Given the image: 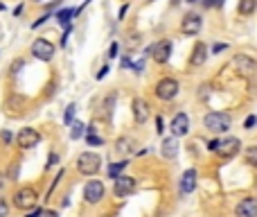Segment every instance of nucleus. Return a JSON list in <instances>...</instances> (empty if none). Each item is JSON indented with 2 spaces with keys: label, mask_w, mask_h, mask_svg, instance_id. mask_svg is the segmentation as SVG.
I'll return each mask as SVG.
<instances>
[{
  "label": "nucleus",
  "mask_w": 257,
  "mask_h": 217,
  "mask_svg": "<svg viewBox=\"0 0 257 217\" xmlns=\"http://www.w3.org/2000/svg\"><path fill=\"white\" fill-rule=\"evenodd\" d=\"M208 150L214 151L219 158H235L242 151V140L237 136H226V138H214L208 143Z\"/></svg>",
  "instance_id": "f257e3e1"
},
{
  "label": "nucleus",
  "mask_w": 257,
  "mask_h": 217,
  "mask_svg": "<svg viewBox=\"0 0 257 217\" xmlns=\"http://www.w3.org/2000/svg\"><path fill=\"white\" fill-rule=\"evenodd\" d=\"M203 127L210 134L219 136V134H228L232 127V116L228 111H210L205 113L203 118Z\"/></svg>",
  "instance_id": "f03ea898"
},
{
  "label": "nucleus",
  "mask_w": 257,
  "mask_h": 217,
  "mask_svg": "<svg viewBox=\"0 0 257 217\" xmlns=\"http://www.w3.org/2000/svg\"><path fill=\"white\" fill-rule=\"evenodd\" d=\"M36 204H39V192H36V188H32V185H23V188H18L12 197V206L14 208H18V211H23V213L32 211Z\"/></svg>",
  "instance_id": "7ed1b4c3"
},
{
  "label": "nucleus",
  "mask_w": 257,
  "mask_h": 217,
  "mask_svg": "<svg viewBox=\"0 0 257 217\" xmlns=\"http://www.w3.org/2000/svg\"><path fill=\"white\" fill-rule=\"evenodd\" d=\"M30 54H32L34 59L39 61H52L54 54H57V46H54L50 39H45V36H36V39L32 41V46H30Z\"/></svg>",
  "instance_id": "20e7f679"
},
{
  "label": "nucleus",
  "mask_w": 257,
  "mask_h": 217,
  "mask_svg": "<svg viewBox=\"0 0 257 217\" xmlns=\"http://www.w3.org/2000/svg\"><path fill=\"white\" fill-rule=\"evenodd\" d=\"M178 93H181V84H178V79H174V77H160L158 82H156V86H153V95H156L160 102H171Z\"/></svg>",
  "instance_id": "39448f33"
},
{
  "label": "nucleus",
  "mask_w": 257,
  "mask_h": 217,
  "mask_svg": "<svg viewBox=\"0 0 257 217\" xmlns=\"http://www.w3.org/2000/svg\"><path fill=\"white\" fill-rule=\"evenodd\" d=\"M102 170V156L95 151H84L77 156V172L84 177H95Z\"/></svg>",
  "instance_id": "423d86ee"
},
{
  "label": "nucleus",
  "mask_w": 257,
  "mask_h": 217,
  "mask_svg": "<svg viewBox=\"0 0 257 217\" xmlns=\"http://www.w3.org/2000/svg\"><path fill=\"white\" fill-rule=\"evenodd\" d=\"M201 30H203V16L198 12H187L181 18V32H183V36H197V34H201Z\"/></svg>",
  "instance_id": "0eeeda50"
},
{
  "label": "nucleus",
  "mask_w": 257,
  "mask_h": 217,
  "mask_svg": "<svg viewBox=\"0 0 257 217\" xmlns=\"http://www.w3.org/2000/svg\"><path fill=\"white\" fill-rule=\"evenodd\" d=\"M171 52H174V43H171L169 39H160L151 46V59L156 61V64H160V66L169 64Z\"/></svg>",
  "instance_id": "6e6552de"
},
{
  "label": "nucleus",
  "mask_w": 257,
  "mask_h": 217,
  "mask_svg": "<svg viewBox=\"0 0 257 217\" xmlns=\"http://www.w3.org/2000/svg\"><path fill=\"white\" fill-rule=\"evenodd\" d=\"M41 138H43V136H41L34 127H23V129L16 134V145H18L20 150H34V147L41 143Z\"/></svg>",
  "instance_id": "1a4fd4ad"
},
{
  "label": "nucleus",
  "mask_w": 257,
  "mask_h": 217,
  "mask_svg": "<svg viewBox=\"0 0 257 217\" xmlns=\"http://www.w3.org/2000/svg\"><path fill=\"white\" fill-rule=\"evenodd\" d=\"M104 195H106V188L99 179H92V181H88V184L84 185V201L86 204H99V201L104 199Z\"/></svg>",
  "instance_id": "9d476101"
},
{
  "label": "nucleus",
  "mask_w": 257,
  "mask_h": 217,
  "mask_svg": "<svg viewBox=\"0 0 257 217\" xmlns=\"http://www.w3.org/2000/svg\"><path fill=\"white\" fill-rule=\"evenodd\" d=\"M136 188H138V181L133 177H126V174H120L113 181V195L115 197H129V195L136 192Z\"/></svg>",
  "instance_id": "9b49d317"
},
{
  "label": "nucleus",
  "mask_w": 257,
  "mask_h": 217,
  "mask_svg": "<svg viewBox=\"0 0 257 217\" xmlns=\"http://www.w3.org/2000/svg\"><path fill=\"white\" fill-rule=\"evenodd\" d=\"M131 113H133V120H136V125H145L147 120L151 118V104H149L145 98H133V102H131Z\"/></svg>",
  "instance_id": "f8f14e48"
},
{
  "label": "nucleus",
  "mask_w": 257,
  "mask_h": 217,
  "mask_svg": "<svg viewBox=\"0 0 257 217\" xmlns=\"http://www.w3.org/2000/svg\"><path fill=\"white\" fill-rule=\"evenodd\" d=\"M232 66H235V70H237L242 77H253L257 72L255 59H251L248 54H235V57H232Z\"/></svg>",
  "instance_id": "ddd939ff"
},
{
  "label": "nucleus",
  "mask_w": 257,
  "mask_h": 217,
  "mask_svg": "<svg viewBox=\"0 0 257 217\" xmlns=\"http://www.w3.org/2000/svg\"><path fill=\"white\" fill-rule=\"evenodd\" d=\"M169 129H171V136H176V138L187 136V134H190V116L185 111L174 113V118H171V122H169Z\"/></svg>",
  "instance_id": "4468645a"
},
{
  "label": "nucleus",
  "mask_w": 257,
  "mask_h": 217,
  "mask_svg": "<svg viewBox=\"0 0 257 217\" xmlns=\"http://www.w3.org/2000/svg\"><path fill=\"white\" fill-rule=\"evenodd\" d=\"M208 57H210V48H208V43H203V41H197V43H194V48H192V54H190V66L192 68L205 66Z\"/></svg>",
  "instance_id": "2eb2a0df"
},
{
  "label": "nucleus",
  "mask_w": 257,
  "mask_h": 217,
  "mask_svg": "<svg viewBox=\"0 0 257 217\" xmlns=\"http://www.w3.org/2000/svg\"><path fill=\"white\" fill-rule=\"evenodd\" d=\"M79 9H75V7H61V9H57V12L52 14V18H57V23L63 27H70L73 25V20L79 16Z\"/></svg>",
  "instance_id": "dca6fc26"
},
{
  "label": "nucleus",
  "mask_w": 257,
  "mask_h": 217,
  "mask_svg": "<svg viewBox=\"0 0 257 217\" xmlns=\"http://www.w3.org/2000/svg\"><path fill=\"white\" fill-rule=\"evenodd\" d=\"M160 156L165 161H174L178 156V138L176 136H165L160 143Z\"/></svg>",
  "instance_id": "f3484780"
},
{
  "label": "nucleus",
  "mask_w": 257,
  "mask_h": 217,
  "mask_svg": "<svg viewBox=\"0 0 257 217\" xmlns=\"http://www.w3.org/2000/svg\"><path fill=\"white\" fill-rule=\"evenodd\" d=\"M237 217H257V197H244L235 208Z\"/></svg>",
  "instance_id": "a211bd4d"
},
{
  "label": "nucleus",
  "mask_w": 257,
  "mask_h": 217,
  "mask_svg": "<svg viewBox=\"0 0 257 217\" xmlns=\"http://www.w3.org/2000/svg\"><path fill=\"white\" fill-rule=\"evenodd\" d=\"M197 179H198V174H197V170H194V167L185 170L183 177H181V184H178L181 192H183V195H190V192L197 190Z\"/></svg>",
  "instance_id": "6ab92c4d"
},
{
  "label": "nucleus",
  "mask_w": 257,
  "mask_h": 217,
  "mask_svg": "<svg viewBox=\"0 0 257 217\" xmlns=\"http://www.w3.org/2000/svg\"><path fill=\"white\" fill-rule=\"evenodd\" d=\"M257 12V0H237L239 16H253Z\"/></svg>",
  "instance_id": "aec40b11"
},
{
  "label": "nucleus",
  "mask_w": 257,
  "mask_h": 217,
  "mask_svg": "<svg viewBox=\"0 0 257 217\" xmlns=\"http://www.w3.org/2000/svg\"><path fill=\"white\" fill-rule=\"evenodd\" d=\"M126 165H129V161H126V158L118 161V163H111L108 167H106V174H108V179H113V181H115V179H118L120 174L126 170Z\"/></svg>",
  "instance_id": "412c9836"
},
{
  "label": "nucleus",
  "mask_w": 257,
  "mask_h": 217,
  "mask_svg": "<svg viewBox=\"0 0 257 217\" xmlns=\"http://www.w3.org/2000/svg\"><path fill=\"white\" fill-rule=\"evenodd\" d=\"M81 136H86V125H84V122H79V120H75L73 125H70V138L79 140Z\"/></svg>",
  "instance_id": "4be33fe9"
},
{
  "label": "nucleus",
  "mask_w": 257,
  "mask_h": 217,
  "mask_svg": "<svg viewBox=\"0 0 257 217\" xmlns=\"http://www.w3.org/2000/svg\"><path fill=\"white\" fill-rule=\"evenodd\" d=\"M244 158H246V163H248V165L257 167V145H251V147H246Z\"/></svg>",
  "instance_id": "5701e85b"
},
{
  "label": "nucleus",
  "mask_w": 257,
  "mask_h": 217,
  "mask_svg": "<svg viewBox=\"0 0 257 217\" xmlns=\"http://www.w3.org/2000/svg\"><path fill=\"white\" fill-rule=\"evenodd\" d=\"M75 116H77V104L73 102V104H68V106H66V113H63V122H66V125L70 127V125L75 122V120H77Z\"/></svg>",
  "instance_id": "b1692460"
},
{
  "label": "nucleus",
  "mask_w": 257,
  "mask_h": 217,
  "mask_svg": "<svg viewBox=\"0 0 257 217\" xmlns=\"http://www.w3.org/2000/svg\"><path fill=\"white\" fill-rule=\"evenodd\" d=\"M131 145H133V140H129V138H120V140H118V147H115V150H118L120 154H126V151H131V150H133Z\"/></svg>",
  "instance_id": "393cba45"
},
{
  "label": "nucleus",
  "mask_w": 257,
  "mask_h": 217,
  "mask_svg": "<svg viewBox=\"0 0 257 217\" xmlns=\"http://www.w3.org/2000/svg\"><path fill=\"white\" fill-rule=\"evenodd\" d=\"M86 143L91 145V147H102V145H104V138L97 136V134H88V136H86Z\"/></svg>",
  "instance_id": "a878e982"
},
{
  "label": "nucleus",
  "mask_w": 257,
  "mask_h": 217,
  "mask_svg": "<svg viewBox=\"0 0 257 217\" xmlns=\"http://www.w3.org/2000/svg\"><path fill=\"white\" fill-rule=\"evenodd\" d=\"M23 68H25V61H23V59H14L12 66H9V75H12V77H16V75H18V70H23Z\"/></svg>",
  "instance_id": "bb28decb"
},
{
  "label": "nucleus",
  "mask_w": 257,
  "mask_h": 217,
  "mask_svg": "<svg viewBox=\"0 0 257 217\" xmlns=\"http://www.w3.org/2000/svg\"><path fill=\"white\" fill-rule=\"evenodd\" d=\"M50 18H52V14H50V12H45V14H43V16H39V18H36V20H34V23H32V30H39V27H43V25H45V23H47V20H50Z\"/></svg>",
  "instance_id": "cd10ccee"
},
{
  "label": "nucleus",
  "mask_w": 257,
  "mask_h": 217,
  "mask_svg": "<svg viewBox=\"0 0 257 217\" xmlns=\"http://www.w3.org/2000/svg\"><path fill=\"white\" fill-rule=\"evenodd\" d=\"M145 64H147V57H140V59L133 64L131 70L136 72V75H142V72H145Z\"/></svg>",
  "instance_id": "c85d7f7f"
},
{
  "label": "nucleus",
  "mask_w": 257,
  "mask_h": 217,
  "mask_svg": "<svg viewBox=\"0 0 257 217\" xmlns=\"http://www.w3.org/2000/svg\"><path fill=\"white\" fill-rule=\"evenodd\" d=\"M14 138H16V136H14V134L9 132V129H2V132H0V140H2L5 145H12V143H14Z\"/></svg>",
  "instance_id": "c756f323"
},
{
  "label": "nucleus",
  "mask_w": 257,
  "mask_h": 217,
  "mask_svg": "<svg viewBox=\"0 0 257 217\" xmlns=\"http://www.w3.org/2000/svg\"><path fill=\"white\" fill-rule=\"evenodd\" d=\"M57 163H59V154H57V151H50V156H47V163H45V170H52Z\"/></svg>",
  "instance_id": "7c9ffc66"
},
{
  "label": "nucleus",
  "mask_w": 257,
  "mask_h": 217,
  "mask_svg": "<svg viewBox=\"0 0 257 217\" xmlns=\"http://www.w3.org/2000/svg\"><path fill=\"white\" fill-rule=\"evenodd\" d=\"M228 48H230L228 43H219V41H217V43L210 48V54H221V52H226Z\"/></svg>",
  "instance_id": "2f4dec72"
},
{
  "label": "nucleus",
  "mask_w": 257,
  "mask_h": 217,
  "mask_svg": "<svg viewBox=\"0 0 257 217\" xmlns=\"http://www.w3.org/2000/svg\"><path fill=\"white\" fill-rule=\"evenodd\" d=\"M118 52H120V43H118V41H113L111 48H108V52H106V57H108V59H115Z\"/></svg>",
  "instance_id": "473e14b6"
},
{
  "label": "nucleus",
  "mask_w": 257,
  "mask_h": 217,
  "mask_svg": "<svg viewBox=\"0 0 257 217\" xmlns=\"http://www.w3.org/2000/svg\"><path fill=\"white\" fill-rule=\"evenodd\" d=\"M70 32H73V25H70V27H63V34H61V43H59L61 48H66V46H68V39H70Z\"/></svg>",
  "instance_id": "72a5a7b5"
},
{
  "label": "nucleus",
  "mask_w": 257,
  "mask_h": 217,
  "mask_svg": "<svg viewBox=\"0 0 257 217\" xmlns=\"http://www.w3.org/2000/svg\"><path fill=\"white\" fill-rule=\"evenodd\" d=\"M255 125H257V116H255V113H253V116H248V118L244 120V129H248V132H251V129H255Z\"/></svg>",
  "instance_id": "f704fd0d"
},
{
  "label": "nucleus",
  "mask_w": 257,
  "mask_h": 217,
  "mask_svg": "<svg viewBox=\"0 0 257 217\" xmlns=\"http://www.w3.org/2000/svg\"><path fill=\"white\" fill-rule=\"evenodd\" d=\"M108 72H111V66L106 64V66H102V68H99V72L95 75V79H97V82H102V79H104L106 75H108Z\"/></svg>",
  "instance_id": "c9c22d12"
},
{
  "label": "nucleus",
  "mask_w": 257,
  "mask_h": 217,
  "mask_svg": "<svg viewBox=\"0 0 257 217\" xmlns=\"http://www.w3.org/2000/svg\"><path fill=\"white\" fill-rule=\"evenodd\" d=\"M156 134H165V122H163V116H156Z\"/></svg>",
  "instance_id": "e433bc0d"
},
{
  "label": "nucleus",
  "mask_w": 257,
  "mask_h": 217,
  "mask_svg": "<svg viewBox=\"0 0 257 217\" xmlns=\"http://www.w3.org/2000/svg\"><path fill=\"white\" fill-rule=\"evenodd\" d=\"M129 9H131V5H129V2H124V5L120 7V12H118V20H124V16L129 14Z\"/></svg>",
  "instance_id": "4c0bfd02"
},
{
  "label": "nucleus",
  "mask_w": 257,
  "mask_h": 217,
  "mask_svg": "<svg viewBox=\"0 0 257 217\" xmlns=\"http://www.w3.org/2000/svg\"><path fill=\"white\" fill-rule=\"evenodd\" d=\"M120 68H122V70L133 68V59H131V57H122V59H120Z\"/></svg>",
  "instance_id": "58836bf2"
},
{
  "label": "nucleus",
  "mask_w": 257,
  "mask_h": 217,
  "mask_svg": "<svg viewBox=\"0 0 257 217\" xmlns=\"http://www.w3.org/2000/svg\"><path fill=\"white\" fill-rule=\"evenodd\" d=\"M7 215H9V204H7V199H0V217Z\"/></svg>",
  "instance_id": "ea45409f"
},
{
  "label": "nucleus",
  "mask_w": 257,
  "mask_h": 217,
  "mask_svg": "<svg viewBox=\"0 0 257 217\" xmlns=\"http://www.w3.org/2000/svg\"><path fill=\"white\" fill-rule=\"evenodd\" d=\"M41 217H59V213H57V211H50V208H43Z\"/></svg>",
  "instance_id": "a19ab883"
},
{
  "label": "nucleus",
  "mask_w": 257,
  "mask_h": 217,
  "mask_svg": "<svg viewBox=\"0 0 257 217\" xmlns=\"http://www.w3.org/2000/svg\"><path fill=\"white\" fill-rule=\"evenodd\" d=\"M41 213H43V208H36V206H34L32 211L27 213V217H41Z\"/></svg>",
  "instance_id": "79ce46f5"
},
{
  "label": "nucleus",
  "mask_w": 257,
  "mask_h": 217,
  "mask_svg": "<svg viewBox=\"0 0 257 217\" xmlns=\"http://www.w3.org/2000/svg\"><path fill=\"white\" fill-rule=\"evenodd\" d=\"M23 12H25V5H23V2H20V5H16V7H14V16H20V14H23Z\"/></svg>",
  "instance_id": "37998d69"
},
{
  "label": "nucleus",
  "mask_w": 257,
  "mask_h": 217,
  "mask_svg": "<svg viewBox=\"0 0 257 217\" xmlns=\"http://www.w3.org/2000/svg\"><path fill=\"white\" fill-rule=\"evenodd\" d=\"M226 0H212V9H224Z\"/></svg>",
  "instance_id": "c03bdc74"
},
{
  "label": "nucleus",
  "mask_w": 257,
  "mask_h": 217,
  "mask_svg": "<svg viewBox=\"0 0 257 217\" xmlns=\"http://www.w3.org/2000/svg\"><path fill=\"white\" fill-rule=\"evenodd\" d=\"M2 190H5V174L0 172V195H2Z\"/></svg>",
  "instance_id": "a18cd8bd"
},
{
  "label": "nucleus",
  "mask_w": 257,
  "mask_h": 217,
  "mask_svg": "<svg viewBox=\"0 0 257 217\" xmlns=\"http://www.w3.org/2000/svg\"><path fill=\"white\" fill-rule=\"evenodd\" d=\"M201 5H203L205 9H212V0H201Z\"/></svg>",
  "instance_id": "49530a36"
},
{
  "label": "nucleus",
  "mask_w": 257,
  "mask_h": 217,
  "mask_svg": "<svg viewBox=\"0 0 257 217\" xmlns=\"http://www.w3.org/2000/svg\"><path fill=\"white\" fill-rule=\"evenodd\" d=\"M183 2H187V5H197V2H201V0H183Z\"/></svg>",
  "instance_id": "de8ad7c7"
},
{
  "label": "nucleus",
  "mask_w": 257,
  "mask_h": 217,
  "mask_svg": "<svg viewBox=\"0 0 257 217\" xmlns=\"http://www.w3.org/2000/svg\"><path fill=\"white\" fill-rule=\"evenodd\" d=\"M5 9H7V5L5 2H0V12H5Z\"/></svg>",
  "instance_id": "09e8293b"
},
{
  "label": "nucleus",
  "mask_w": 257,
  "mask_h": 217,
  "mask_svg": "<svg viewBox=\"0 0 257 217\" xmlns=\"http://www.w3.org/2000/svg\"><path fill=\"white\" fill-rule=\"evenodd\" d=\"M32 2H36V5H41V2H43V0H32Z\"/></svg>",
  "instance_id": "8fccbe9b"
},
{
  "label": "nucleus",
  "mask_w": 257,
  "mask_h": 217,
  "mask_svg": "<svg viewBox=\"0 0 257 217\" xmlns=\"http://www.w3.org/2000/svg\"><path fill=\"white\" fill-rule=\"evenodd\" d=\"M147 2H156V0H147Z\"/></svg>",
  "instance_id": "3c124183"
},
{
  "label": "nucleus",
  "mask_w": 257,
  "mask_h": 217,
  "mask_svg": "<svg viewBox=\"0 0 257 217\" xmlns=\"http://www.w3.org/2000/svg\"><path fill=\"white\" fill-rule=\"evenodd\" d=\"M104 217H108V215H104Z\"/></svg>",
  "instance_id": "603ef678"
}]
</instances>
